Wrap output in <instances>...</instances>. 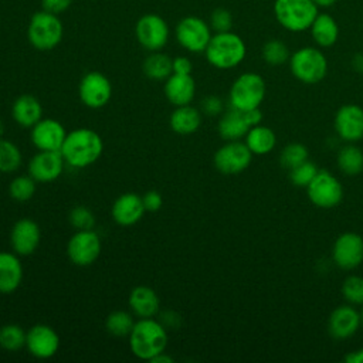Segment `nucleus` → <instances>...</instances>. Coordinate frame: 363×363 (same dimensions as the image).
I'll use <instances>...</instances> for the list:
<instances>
[{
	"instance_id": "16",
	"label": "nucleus",
	"mask_w": 363,
	"mask_h": 363,
	"mask_svg": "<svg viewBox=\"0 0 363 363\" xmlns=\"http://www.w3.org/2000/svg\"><path fill=\"white\" fill-rule=\"evenodd\" d=\"M333 126L337 136L347 142L354 143L363 139V108L356 104H346L340 106L333 119Z\"/></svg>"
},
{
	"instance_id": "39",
	"label": "nucleus",
	"mask_w": 363,
	"mask_h": 363,
	"mask_svg": "<svg viewBox=\"0 0 363 363\" xmlns=\"http://www.w3.org/2000/svg\"><path fill=\"white\" fill-rule=\"evenodd\" d=\"M318 167L313 162L305 160L289 170V180L298 187H306L318 173Z\"/></svg>"
},
{
	"instance_id": "52",
	"label": "nucleus",
	"mask_w": 363,
	"mask_h": 363,
	"mask_svg": "<svg viewBox=\"0 0 363 363\" xmlns=\"http://www.w3.org/2000/svg\"><path fill=\"white\" fill-rule=\"evenodd\" d=\"M4 132H6V125H4L3 119L0 118V139L4 136Z\"/></svg>"
},
{
	"instance_id": "30",
	"label": "nucleus",
	"mask_w": 363,
	"mask_h": 363,
	"mask_svg": "<svg viewBox=\"0 0 363 363\" xmlns=\"http://www.w3.org/2000/svg\"><path fill=\"white\" fill-rule=\"evenodd\" d=\"M143 74L153 81H164L173 72V60L162 52V51H152L142 64Z\"/></svg>"
},
{
	"instance_id": "48",
	"label": "nucleus",
	"mask_w": 363,
	"mask_h": 363,
	"mask_svg": "<svg viewBox=\"0 0 363 363\" xmlns=\"http://www.w3.org/2000/svg\"><path fill=\"white\" fill-rule=\"evenodd\" d=\"M345 362L346 363H363V347H360L357 350H353V352H349L345 356Z\"/></svg>"
},
{
	"instance_id": "3",
	"label": "nucleus",
	"mask_w": 363,
	"mask_h": 363,
	"mask_svg": "<svg viewBox=\"0 0 363 363\" xmlns=\"http://www.w3.org/2000/svg\"><path fill=\"white\" fill-rule=\"evenodd\" d=\"M247 54V45L244 40L233 33H216L213 34L207 48L204 50L206 60L217 69H231L240 65Z\"/></svg>"
},
{
	"instance_id": "14",
	"label": "nucleus",
	"mask_w": 363,
	"mask_h": 363,
	"mask_svg": "<svg viewBox=\"0 0 363 363\" xmlns=\"http://www.w3.org/2000/svg\"><path fill=\"white\" fill-rule=\"evenodd\" d=\"M332 259L340 269H354L363 262V237L347 231L340 234L332 248Z\"/></svg>"
},
{
	"instance_id": "5",
	"label": "nucleus",
	"mask_w": 363,
	"mask_h": 363,
	"mask_svg": "<svg viewBox=\"0 0 363 363\" xmlns=\"http://www.w3.org/2000/svg\"><path fill=\"white\" fill-rule=\"evenodd\" d=\"M289 69L292 75L308 85L320 82L328 74V60L319 47L298 48L289 57Z\"/></svg>"
},
{
	"instance_id": "18",
	"label": "nucleus",
	"mask_w": 363,
	"mask_h": 363,
	"mask_svg": "<svg viewBox=\"0 0 363 363\" xmlns=\"http://www.w3.org/2000/svg\"><path fill=\"white\" fill-rule=\"evenodd\" d=\"M40 242L41 230L34 220L24 217L13 224L10 231V245L17 255L27 257L34 254Z\"/></svg>"
},
{
	"instance_id": "40",
	"label": "nucleus",
	"mask_w": 363,
	"mask_h": 363,
	"mask_svg": "<svg viewBox=\"0 0 363 363\" xmlns=\"http://www.w3.org/2000/svg\"><path fill=\"white\" fill-rule=\"evenodd\" d=\"M68 221L75 230H94L96 223L94 213L85 206L72 207L68 213Z\"/></svg>"
},
{
	"instance_id": "28",
	"label": "nucleus",
	"mask_w": 363,
	"mask_h": 363,
	"mask_svg": "<svg viewBox=\"0 0 363 363\" xmlns=\"http://www.w3.org/2000/svg\"><path fill=\"white\" fill-rule=\"evenodd\" d=\"M309 30L313 43L319 48H329L335 45L339 38L337 21L328 13H318Z\"/></svg>"
},
{
	"instance_id": "38",
	"label": "nucleus",
	"mask_w": 363,
	"mask_h": 363,
	"mask_svg": "<svg viewBox=\"0 0 363 363\" xmlns=\"http://www.w3.org/2000/svg\"><path fill=\"white\" fill-rule=\"evenodd\" d=\"M342 295L346 302L353 306L363 305V278L359 275H349L342 284Z\"/></svg>"
},
{
	"instance_id": "4",
	"label": "nucleus",
	"mask_w": 363,
	"mask_h": 363,
	"mask_svg": "<svg viewBox=\"0 0 363 363\" xmlns=\"http://www.w3.org/2000/svg\"><path fill=\"white\" fill-rule=\"evenodd\" d=\"M272 10L278 24L291 33L309 30L319 13L312 0H275Z\"/></svg>"
},
{
	"instance_id": "13",
	"label": "nucleus",
	"mask_w": 363,
	"mask_h": 363,
	"mask_svg": "<svg viewBox=\"0 0 363 363\" xmlns=\"http://www.w3.org/2000/svg\"><path fill=\"white\" fill-rule=\"evenodd\" d=\"M78 95L86 108L99 109L109 104L112 96V84L105 74L99 71H89L79 81Z\"/></svg>"
},
{
	"instance_id": "49",
	"label": "nucleus",
	"mask_w": 363,
	"mask_h": 363,
	"mask_svg": "<svg viewBox=\"0 0 363 363\" xmlns=\"http://www.w3.org/2000/svg\"><path fill=\"white\" fill-rule=\"evenodd\" d=\"M173 362H174V359H173L172 356H169V354L166 353V350L162 352V353H159L157 356H155V357L150 360V363H173Z\"/></svg>"
},
{
	"instance_id": "32",
	"label": "nucleus",
	"mask_w": 363,
	"mask_h": 363,
	"mask_svg": "<svg viewBox=\"0 0 363 363\" xmlns=\"http://www.w3.org/2000/svg\"><path fill=\"white\" fill-rule=\"evenodd\" d=\"M135 325L133 313L128 311H113L105 319V329L115 337H125L129 336L132 328Z\"/></svg>"
},
{
	"instance_id": "22",
	"label": "nucleus",
	"mask_w": 363,
	"mask_h": 363,
	"mask_svg": "<svg viewBox=\"0 0 363 363\" xmlns=\"http://www.w3.org/2000/svg\"><path fill=\"white\" fill-rule=\"evenodd\" d=\"M164 96L166 99L174 105H189L193 102L196 96V81L191 74H174L164 79Z\"/></svg>"
},
{
	"instance_id": "9",
	"label": "nucleus",
	"mask_w": 363,
	"mask_h": 363,
	"mask_svg": "<svg viewBox=\"0 0 363 363\" xmlns=\"http://www.w3.org/2000/svg\"><path fill=\"white\" fill-rule=\"evenodd\" d=\"M211 37L210 24L196 16L183 17L176 26L177 43L190 52H204Z\"/></svg>"
},
{
	"instance_id": "34",
	"label": "nucleus",
	"mask_w": 363,
	"mask_h": 363,
	"mask_svg": "<svg viewBox=\"0 0 363 363\" xmlns=\"http://www.w3.org/2000/svg\"><path fill=\"white\" fill-rule=\"evenodd\" d=\"M27 332L16 323H7L0 328V347L6 352H17L26 347Z\"/></svg>"
},
{
	"instance_id": "41",
	"label": "nucleus",
	"mask_w": 363,
	"mask_h": 363,
	"mask_svg": "<svg viewBox=\"0 0 363 363\" xmlns=\"http://www.w3.org/2000/svg\"><path fill=\"white\" fill-rule=\"evenodd\" d=\"M210 27L216 33L231 31V28H233V14L224 7H218V9L213 10V13L210 16Z\"/></svg>"
},
{
	"instance_id": "36",
	"label": "nucleus",
	"mask_w": 363,
	"mask_h": 363,
	"mask_svg": "<svg viewBox=\"0 0 363 363\" xmlns=\"http://www.w3.org/2000/svg\"><path fill=\"white\" fill-rule=\"evenodd\" d=\"M37 189V182L30 174H21L14 177L9 184V194L16 201H28Z\"/></svg>"
},
{
	"instance_id": "2",
	"label": "nucleus",
	"mask_w": 363,
	"mask_h": 363,
	"mask_svg": "<svg viewBox=\"0 0 363 363\" xmlns=\"http://www.w3.org/2000/svg\"><path fill=\"white\" fill-rule=\"evenodd\" d=\"M128 337L130 352L140 360L150 362L167 347V329L153 318H139Z\"/></svg>"
},
{
	"instance_id": "35",
	"label": "nucleus",
	"mask_w": 363,
	"mask_h": 363,
	"mask_svg": "<svg viewBox=\"0 0 363 363\" xmlns=\"http://www.w3.org/2000/svg\"><path fill=\"white\" fill-rule=\"evenodd\" d=\"M261 54H262L264 61L271 67H279V65L288 62L289 57H291L288 45L278 38L268 40L262 45Z\"/></svg>"
},
{
	"instance_id": "12",
	"label": "nucleus",
	"mask_w": 363,
	"mask_h": 363,
	"mask_svg": "<svg viewBox=\"0 0 363 363\" xmlns=\"http://www.w3.org/2000/svg\"><path fill=\"white\" fill-rule=\"evenodd\" d=\"M169 26L166 20L155 13L142 16L135 26L138 43L147 51H160L169 41Z\"/></svg>"
},
{
	"instance_id": "44",
	"label": "nucleus",
	"mask_w": 363,
	"mask_h": 363,
	"mask_svg": "<svg viewBox=\"0 0 363 363\" xmlns=\"http://www.w3.org/2000/svg\"><path fill=\"white\" fill-rule=\"evenodd\" d=\"M71 3L72 0H41V7L43 10L58 16L60 13H64L65 10H68Z\"/></svg>"
},
{
	"instance_id": "31",
	"label": "nucleus",
	"mask_w": 363,
	"mask_h": 363,
	"mask_svg": "<svg viewBox=\"0 0 363 363\" xmlns=\"http://www.w3.org/2000/svg\"><path fill=\"white\" fill-rule=\"evenodd\" d=\"M339 170L346 176H356L363 172V150L353 143H347L339 149L336 156Z\"/></svg>"
},
{
	"instance_id": "42",
	"label": "nucleus",
	"mask_w": 363,
	"mask_h": 363,
	"mask_svg": "<svg viewBox=\"0 0 363 363\" xmlns=\"http://www.w3.org/2000/svg\"><path fill=\"white\" fill-rule=\"evenodd\" d=\"M200 111L207 116H218L224 112V102L217 95H208L201 101Z\"/></svg>"
},
{
	"instance_id": "43",
	"label": "nucleus",
	"mask_w": 363,
	"mask_h": 363,
	"mask_svg": "<svg viewBox=\"0 0 363 363\" xmlns=\"http://www.w3.org/2000/svg\"><path fill=\"white\" fill-rule=\"evenodd\" d=\"M142 201L146 211L155 213L162 208L163 206V197L157 190H149L142 196Z\"/></svg>"
},
{
	"instance_id": "50",
	"label": "nucleus",
	"mask_w": 363,
	"mask_h": 363,
	"mask_svg": "<svg viewBox=\"0 0 363 363\" xmlns=\"http://www.w3.org/2000/svg\"><path fill=\"white\" fill-rule=\"evenodd\" d=\"M352 67L357 72H363V52H359L352 58Z\"/></svg>"
},
{
	"instance_id": "21",
	"label": "nucleus",
	"mask_w": 363,
	"mask_h": 363,
	"mask_svg": "<svg viewBox=\"0 0 363 363\" xmlns=\"http://www.w3.org/2000/svg\"><path fill=\"white\" fill-rule=\"evenodd\" d=\"M145 211L142 196L130 191L121 194L111 208L113 221L122 227H130L140 221Z\"/></svg>"
},
{
	"instance_id": "47",
	"label": "nucleus",
	"mask_w": 363,
	"mask_h": 363,
	"mask_svg": "<svg viewBox=\"0 0 363 363\" xmlns=\"http://www.w3.org/2000/svg\"><path fill=\"white\" fill-rule=\"evenodd\" d=\"M244 115L247 118V122L250 123V126H255V125H259L261 121H262V112L259 108H254V109H248V111H244Z\"/></svg>"
},
{
	"instance_id": "17",
	"label": "nucleus",
	"mask_w": 363,
	"mask_h": 363,
	"mask_svg": "<svg viewBox=\"0 0 363 363\" xmlns=\"http://www.w3.org/2000/svg\"><path fill=\"white\" fill-rule=\"evenodd\" d=\"M64 166L60 150H38L28 162V174L37 183H51L62 174Z\"/></svg>"
},
{
	"instance_id": "46",
	"label": "nucleus",
	"mask_w": 363,
	"mask_h": 363,
	"mask_svg": "<svg viewBox=\"0 0 363 363\" xmlns=\"http://www.w3.org/2000/svg\"><path fill=\"white\" fill-rule=\"evenodd\" d=\"M162 323H163V326L169 330V329H177L179 326H180V316L176 313V312H173V311H166V312H163V313H160V319H159Z\"/></svg>"
},
{
	"instance_id": "24",
	"label": "nucleus",
	"mask_w": 363,
	"mask_h": 363,
	"mask_svg": "<svg viewBox=\"0 0 363 363\" xmlns=\"http://www.w3.org/2000/svg\"><path fill=\"white\" fill-rule=\"evenodd\" d=\"M14 251H0V294H11L23 281V265Z\"/></svg>"
},
{
	"instance_id": "33",
	"label": "nucleus",
	"mask_w": 363,
	"mask_h": 363,
	"mask_svg": "<svg viewBox=\"0 0 363 363\" xmlns=\"http://www.w3.org/2000/svg\"><path fill=\"white\" fill-rule=\"evenodd\" d=\"M23 162V155L20 147L9 140L0 139V173H14Z\"/></svg>"
},
{
	"instance_id": "29",
	"label": "nucleus",
	"mask_w": 363,
	"mask_h": 363,
	"mask_svg": "<svg viewBox=\"0 0 363 363\" xmlns=\"http://www.w3.org/2000/svg\"><path fill=\"white\" fill-rule=\"evenodd\" d=\"M244 142L252 155H268L277 145L275 132L264 125H255L250 128L244 136Z\"/></svg>"
},
{
	"instance_id": "8",
	"label": "nucleus",
	"mask_w": 363,
	"mask_h": 363,
	"mask_svg": "<svg viewBox=\"0 0 363 363\" xmlns=\"http://www.w3.org/2000/svg\"><path fill=\"white\" fill-rule=\"evenodd\" d=\"M306 193L312 204L319 208H333L343 199V186L329 170L320 169L306 186Z\"/></svg>"
},
{
	"instance_id": "1",
	"label": "nucleus",
	"mask_w": 363,
	"mask_h": 363,
	"mask_svg": "<svg viewBox=\"0 0 363 363\" xmlns=\"http://www.w3.org/2000/svg\"><path fill=\"white\" fill-rule=\"evenodd\" d=\"M60 152L68 166L84 169L94 164L101 157L104 152V140L96 130L78 128L67 132Z\"/></svg>"
},
{
	"instance_id": "6",
	"label": "nucleus",
	"mask_w": 363,
	"mask_h": 363,
	"mask_svg": "<svg viewBox=\"0 0 363 363\" xmlns=\"http://www.w3.org/2000/svg\"><path fill=\"white\" fill-rule=\"evenodd\" d=\"M62 35L64 26L57 14L41 10L34 13L30 18L27 38L35 50L50 51L55 48L61 43Z\"/></svg>"
},
{
	"instance_id": "23",
	"label": "nucleus",
	"mask_w": 363,
	"mask_h": 363,
	"mask_svg": "<svg viewBox=\"0 0 363 363\" xmlns=\"http://www.w3.org/2000/svg\"><path fill=\"white\" fill-rule=\"evenodd\" d=\"M129 309L138 318H155L160 308L156 291L147 285H138L129 294Z\"/></svg>"
},
{
	"instance_id": "51",
	"label": "nucleus",
	"mask_w": 363,
	"mask_h": 363,
	"mask_svg": "<svg viewBox=\"0 0 363 363\" xmlns=\"http://www.w3.org/2000/svg\"><path fill=\"white\" fill-rule=\"evenodd\" d=\"M319 9H328L330 6H333L337 0H312Z\"/></svg>"
},
{
	"instance_id": "25",
	"label": "nucleus",
	"mask_w": 363,
	"mask_h": 363,
	"mask_svg": "<svg viewBox=\"0 0 363 363\" xmlns=\"http://www.w3.org/2000/svg\"><path fill=\"white\" fill-rule=\"evenodd\" d=\"M11 116L17 125L31 129L40 119H43L41 102L30 94L17 96L11 105Z\"/></svg>"
},
{
	"instance_id": "7",
	"label": "nucleus",
	"mask_w": 363,
	"mask_h": 363,
	"mask_svg": "<svg viewBox=\"0 0 363 363\" xmlns=\"http://www.w3.org/2000/svg\"><path fill=\"white\" fill-rule=\"evenodd\" d=\"M267 94L264 78L257 72H244L231 84L228 102L230 106L238 111L259 108Z\"/></svg>"
},
{
	"instance_id": "19",
	"label": "nucleus",
	"mask_w": 363,
	"mask_h": 363,
	"mask_svg": "<svg viewBox=\"0 0 363 363\" xmlns=\"http://www.w3.org/2000/svg\"><path fill=\"white\" fill-rule=\"evenodd\" d=\"M67 130L52 118H43L31 128V142L37 150H61Z\"/></svg>"
},
{
	"instance_id": "45",
	"label": "nucleus",
	"mask_w": 363,
	"mask_h": 363,
	"mask_svg": "<svg viewBox=\"0 0 363 363\" xmlns=\"http://www.w3.org/2000/svg\"><path fill=\"white\" fill-rule=\"evenodd\" d=\"M193 64L187 57L179 55L173 58V72L174 74H191Z\"/></svg>"
},
{
	"instance_id": "15",
	"label": "nucleus",
	"mask_w": 363,
	"mask_h": 363,
	"mask_svg": "<svg viewBox=\"0 0 363 363\" xmlns=\"http://www.w3.org/2000/svg\"><path fill=\"white\" fill-rule=\"evenodd\" d=\"M61 340L54 328L37 323L27 330L26 349L37 359H50L57 354Z\"/></svg>"
},
{
	"instance_id": "27",
	"label": "nucleus",
	"mask_w": 363,
	"mask_h": 363,
	"mask_svg": "<svg viewBox=\"0 0 363 363\" xmlns=\"http://www.w3.org/2000/svg\"><path fill=\"white\" fill-rule=\"evenodd\" d=\"M250 123L247 122V118L244 115V111H238L234 108H230L228 111L223 112L217 130L218 135L227 142V140H241L247 132L250 130Z\"/></svg>"
},
{
	"instance_id": "11",
	"label": "nucleus",
	"mask_w": 363,
	"mask_h": 363,
	"mask_svg": "<svg viewBox=\"0 0 363 363\" xmlns=\"http://www.w3.org/2000/svg\"><path fill=\"white\" fill-rule=\"evenodd\" d=\"M252 162V153L241 140H227L213 157L214 167L223 174L242 173Z\"/></svg>"
},
{
	"instance_id": "26",
	"label": "nucleus",
	"mask_w": 363,
	"mask_h": 363,
	"mask_svg": "<svg viewBox=\"0 0 363 363\" xmlns=\"http://www.w3.org/2000/svg\"><path fill=\"white\" fill-rule=\"evenodd\" d=\"M201 119H203L201 111H199L197 108L191 106V104H189V105L176 106L173 109L169 118V125L174 133L187 136L199 130L201 125Z\"/></svg>"
},
{
	"instance_id": "53",
	"label": "nucleus",
	"mask_w": 363,
	"mask_h": 363,
	"mask_svg": "<svg viewBox=\"0 0 363 363\" xmlns=\"http://www.w3.org/2000/svg\"><path fill=\"white\" fill-rule=\"evenodd\" d=\"M360 318H362V325H363V311L360 312Z\"/></svg>"
},
{
	"instance_id": "37",
	"label": "nucleus",
	"mask_w": 363,
	"mask_h": 363,
	"mask_svg": "<svg viewBox=\"0 0 363 363\" xmlns=\"http://www.w3.org/2000/svg\"><path fill=\"white\" fill-rule=\"evenodd\" d=\"M308 156H309V152H308V147L303 143L292 142V143H288L281 150L279 162H281L282 167L291 170L292 167L298 166L299 163L308 160Z\"/></svg>"
},
{
	"instance_id": "10",
	"label": "nucleus",
	"mask_w": 363,
	"mask_h": 363,
	"mask_svg": "<svg viewBox=\"0 0 363 363\" xmlns=\"http://www.w3.org/2000/svg\"><path fill=\"white\" fill-rule=\"evenodd\" d=\"M102 242L94 230H77L68 240L67 255L74 265H92L101 255Z\"/></svg>"
},
{
	"instance_id": "20",
	"label": "nucleus",
	"mask_w": 363,
	"mask_h": 363,
	"mask_svg": "<svg viewBox=\"0 0 363 363\" xmlns=\"http://www.w3.org/2000/svg\"><path fill=\"white\" fill-rule=\"evenodd\" d=\"M362 325L360 313L353 305H340L332 311L328 319V332L333 339L343 340L353 336Z\"/></svg>"
}]
</instances>
